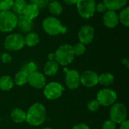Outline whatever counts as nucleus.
I'll return each mask as SVG.
<instances>
[{"label":"nucleus","instance_id":"28","mask_svg":"<svg viewBox=\"0 0 129 129\" xmlns=\"http://www.w3.org/2000/svg\"><path fill=\"white\" fill-rule=\"evenodd\" d=\"M22 70H23L25 73H26L28 75H29V74L37 71V65L35 62H33V61L28 62L27 63H26L24 65Z\"/></svg>","mask_w":129,"mask_h":129},{"label":"nucleus","instance_id":"25","mask_svg":"<svg viewBox=\"0 0 129 129\" xmlns=\"http://www.w3.org/2000/svg\"><path fill=\"white\" fill-rule=\"evenodd\" d=\"M27 81H28V74L22 70L16 73L14 79V82L18 86H23L26 85L27 83Z\"/></svg>","mask_w":129,"mask_h":129},{"label":"nucleus","instance_id":"18","mask_svg":"<svg viewBox=\"0 0 129 129\" xmlns=\"http://www.w3.org/2000/svg\"><path fill=\"white\" fill-rule=\"evenodd\" d=\"M26 113L20 108L14 109L11 113V118L15 123H22L26 121Z\"/></svg>","mask_w":129,"mask_h":129},{"label":"nucleus","instance_id":"24","mask_svg":"<svg viewBox=\"0 0 129 129\" xmlns=\"http://www.w3.org/2000/svg\"><path fill=\"white\" fill-rule=\"evenodd\" d=\"M114 82V76L110 73H104L98 76V83L104 86H109Z\"/></svg>","mask_w":129,"mask_h":129},{"label":"nucleus","instance_id":"17","mask_svg":"<svg viewBox=\"0 0 129 129\" xmlns=\"http://www.w3.org/2000/svg\"><path fill=\"white\" fill-rule=\"evenodd\" d=\"M59 70V64L56 60H48L44 67V73L48 76L56 75Z\"/></svg>","mask_w":129,"mask_h":129},{"label":"nucleus","instance_id":"34","mask_svg":"<svg viewBox=\"0 0 129 129\" xmlns=\"http://www.w3.org/2000/svg\"><path fill=\"white\" fill-rule=\"evenodd\" d=\"M96 11L100 12V13H104L105 11H107V8L106 7V5H104V2H100L98 5L96 4V8H95Z\"/></svg>","mask_w":129,"mask_h":129},{"label":"nucleus","instance_id":"35","mask_svg":"<svg viewBox=\"0 0 129 129\" xmlns=\"http://www.w3.org/2000/svg\"><path fill=\"white\" fill-rule=\"evenodd\" d=\"M72 129H89V127L85 123H79L75 125Z\"/></svg>","mask_w":129,"mask_h":129},{"label":"nucleus","instance_id":"7","mask_svg":"<svg viewBox=\"0 0 129 129\" xmlns=\"http://www.w3.org/2000/svg\"><path fill=\"white\" fill-rule=\"evenodd\" d=\"M24 45V38L20 33L8 35L4 41V46L5 49L11 51H19L22 49Z\"/></svg>","mask_w":129,"mask_h":129},{"label":"nucleus","instance_id":"21","mask_svg":"<svg viewBox=\"0 0 129 129\" xmlns=\"http://www.w3.org/2000/svg\"><path fill=\"white\" fill-rule=\"evenodd\" d=\"M14 80L9 76L0 77V89L2 91H10L14 87Z\"/></svg>","mask_w":129,"mask_h":129},{"label":"nucleus","instance_id":"9","mask_svg":"<svg viewBox=\"0 0 129 129\" xmlns=\"http://www.w3.org/2000/svg\"><path fill=\"white\" fill-rule=\"evenodd\" d=\"M64 88L61 84L56 82H51L45 85L43 94L48 100H56L59 98L63 91Z\"/></svg>","mask_w":129,"mask_h":129},{"label":"nucleus","instance_id":"36","mask_svg":"<svg viewBox=\"0 0 129 129\" xmlns=\"http://www.w3.org/2000/svg\"><path fill=\"white\" fill-rule=\"evenodd\" d=\"M119 129H129V121L128 119H125L120 123Z\"/></svg>","mask_w":129,"mask_h":129},{"label":"nucleus","instance_id":"40","mask_svg":"<svg viewBox=\"0 0 129 129\" xmlns=\"http://www.w3.org/2000/svg\"><path fill=\"white\" fill-rule=\"evenodd\" d=\"M42 129H53L52 128H50V127H45V128H43Z\"/></svg>","mask_w":129,"mask_h":129},{"label":"nucleus","instance_id":"3","mask_svg":"<svg viewBox=\"0 0 129 129\" xmlns=\"http://www.w3.org/2000/svg\"><path fill=\"white\" fill-rule=\"evenodd\" d=\"M55 60L59 65L67 66L71 63L75 57L73 48L70 45L64 44L60 45L55 51Z\"/></svg>","mask_w":129,"mask_h":129},{"label":"nucleus","instance_id":"39","mask_svg":"<svg viewBox=\"0 0 129 129\" xmlns=\"http://www.w3.org/2000/svg\"><path fill=\"white\" fill-rule=\"evenodd\" d=\"M122 63L125 64L128 67V59H122Z\"/></svg>","mask_w":129,"mask_h":129},{"label":"nucleus","instance_id":"19","mask_svg":"<svg viewBox=\"0 0 129 129\" xmlns=\"http://www.w3.org/2000/svg\"><path fill=\"white\" fill-rule=\"evenodd\" d=\"M24 38V45L28 47H34L40 42L39 35L35 32H29Z\"/></svg>","mask_w":129,"mask_h":129},{"label":"nucleus","instance_id":"8","mask_svg":"<svg viewBox=\"0 0 129 129\" xmlns=\"http://www.w3.org/2000/svg\"><path fill=\"white\" fill-rule=\"evenodd\" d=\"M128 112L126 107L122 103H115L110 110V117L116 124H120L127 119Z\"/></svg>","mask_w":129,"mask_h":129},{"label":"nucleus","instance_id":"32","mask_svg":"<svg viewBox=\"0 0 129 129\" xmlns=\"http://www.w3.org/2000/svg\"><path fill=\"white\" fill-rule=\"evenodd\" d=\"M103 129H116V123H115L111 119L106 120L102 125Z\"/></svg>","mask_w":129,"mask_h":129},{"label":"nucleus","instance_id":"29","mask_svg":"<svg viewBox=\"0 0 129 129\" xmlns=\"http://www.w3.org/2000/svg\"><path fill=\"white\" fill-rule=\"evenodd\" d=\"M13 3L14 0H0V11H10Z\"/></svg>","mask_w":129,"mask_h":129},{"label":"nucleus","instance_id":"6","mask_svg":"<svg viewBox=\"0 0 129 129\" xmlns=\"http://www.w3.org/2000/svg\"><path fill=\"white\" fill-rule=\"evenodd\" d=\"M96 100L100 106H112L117 100V93L111 88H103L98 92Z\"/></svg>","mask_w":129,"mask_h":129},{"label":"nucleus","instance_id":"30","mask_svg":"<svg viewBox=\"0 0 129 129\" xmlns=\"http://www.w3.org/2000/svg\"><path fill=\"white\" fill-rule=\"evenodd\" d=\"M87 107H88V110L90 111V112H96L99 107H100V104L98 103V101L95 99V100H91L88 104H87Z\"/></svg>","mask_w":129,"mask_h":129},{"label":"nucleus","instance_id":"38","mask_svg":"<svg viewBox=\"0 0 129 129\" xmlns=\"http://www.w3.org/2000/svg\"><path fill=\"white\" fill-rule=\"evenodd\" d=\"M48 60H55V54L54 53H50L48 55Z\"/></svg>","mask_w":129,"mask_h":129},{"label":"nucleus","instance_id":"23","mask_svg":"<svg viewBox=\"0 0 129 129\" xmlns=\"http://www.w3.org/2000/svg\"><path fill=\"white\" fill-rule=\"evenodd\" d=\"M49 12L54 16H58L63 12V7L61 4L57 1H51L48 5Z\"/></svg>","mask_w":129,"mask_h":129},{"label":"nucleus","instance_id":"13","mask_svg":"<svg viewBox=\"0 0 129 129\" xmlns=\"http://www.w3.org/2000/svg\"><path fill=\"white\" fill-rule=\"evenodd\" d=\"M27 83H29L33 88L40 89L44 88L46 85V78L44 74L36 71L28 75Z\"/></svg>","mask_w":129,"mask_h":129},{"label":"nucleus","instance_id":"10","mask_svg":"<svg viewBox=\"0 0 129 129\" xmlns=\"http://www.w3.org/2000/svg\"><path fill=\"white\" fill-rule=\"evenodd\" d=\"M66 72L65 83L70 89H76L80 85V74L76 70L64 69Z\"/></svg>","mask_w":129,"mask_h":129},{"label":"nucleus","instance_id":"4","mask_svg":"<svg viewBox=\"0 0 129 129\" xmlns=\"http://www.w3.org/2000/svg\"><path fill=\"white\" fill-rule=\"evenodd\" d=\"M17 15L11 11H0V32L9 33L17 26Z\"/></svg>","mask_w":129,"mask_h":129},{"label":"nucleus","instance_id":"26","mask_svg":"<svg viewBox=\"0 0 129 129\" xmlns=\"http://www.w3.org/2000/svg\"><path fill=\"white\" fill-rule=\"evenodd\" d=\"M119 15V20L125 26H129V8L128 7L123 8Z\"/></svg>","mask_w":129,"mask_h":129},{"label":"nucleus","instance_id":"37","mask_svg":"<svg viewBox=\"0 0 129 129\" xmlns=\"http://www.w3.org/2000/svg\"><path fill=\"white\" fill-rule=\"evenodd\" d=\"M78 0H63L64 3L68 5H76Z\"/></svg>","mask_w":129,"mask_h":129},{"label":"nucleus","instance_id":"14","mask_svg":"<svg viewBox=\"0 0 129 129\" xmlns=\"http://www.w3.org/2000/svg\"><path fill=\"white\" fill-rule=\"evenodd\" d=\"M119 15L115 11L107 10L103 16V23L105 26L110 29L115 28L119 24Z\"/></svg>","mask_w":129,"mask_h":129},{"label":"nucleus","instance_id":"22","mask_svg":"<svg viewBox=\"0 0 129 129\" xmlns=\"http://www.w3.org/2000/svg\"><path fill=\"white\" fill-rule=\"evenodd\" d=\"M27 5L26 0H14L12 9L15 14L22 15Z\"/></svg>","mask_w":129,"mask_h":129},{"label":"nucleus","instance_id":"33","mask_svg":"<svg viewBox=\"0 0 129 129\" xmlns=\"http://www.w3.org/2000/svg\"><path fill=\"white\" fill-rule=\"evenodd\" d=\"M12 60V57L10 54L8 53H3L1 55V60L4 63H10Z\"/></svg>","mask_w":129,"mask_h":129},{"label":"nucleus","instance_id":"5","mask_svg":"<svg viewBox=\"0 0 129 129\" xmlns=\"http://www.w3.org/2000/svg\"><path fill=\"white\" fill-rule=\"evenodd\" d=\"M76 8L79 14L85 19L92 17L96 11V2L94 0H78Z\"/></svg>","mask_w":129,"mask_h":129},{"label":"nucleus","instance_id":"27","mask_svg":"<svg viewBox=\"0 0 129 129\" xmlns=\"http://www.w3.org/2000/svg\"><path fill=\"white\" fill-rule=\"evenodd\" d=\"M73 48V54L75 56H80V55H82L85 51H86V47H85V45L81 43V42H79L77 44H76L74 46H72Z\"/></svg>","mask_w":129,"mask_h":129},{"label":"nucleus","instance_id":"31","mask_svg":"<svg viewBox=\"0 0 129 129\" xmlns=\"http://www.w3.org/2000/svg\"><path fill=\"white\" fill-rule=\"evenodd\" d=\"M30 1L31 3L35 4L39 9L47 7L49 3V0H30Z\"/></svg>","mask_w":129,"mask_h":129},{"label":"nucleus","instance_id":"20","mask_svg":"<svg viewBox=\"0 0 129 129\" xmlns=\"http://www.w3.org/2000/svg\"><path fill=\"white\" fill-rule=\"evenodd\" d=\"M39 14V8L33 3H30V4H27L23 15L26 16V17L33 20L36 17H37V16Z\"/></svg>","mask_w":129,"mask_h":129},{"label":"nucleus","instance_id":"2","mask_svg":"<svg viewBox=\"0 0 129 129\" xmlns=\"http://www.w3.org/2000/svg\"><path fill=\"white\" fill-rule=\"evenodd\" d=\"M43 30L50 36H57L65 34L67 32V27L63 26L60 20L54 16H49L42 21Z\"/></svg>","mask_w":129,"mask_h":129},{"label":"nucleus","instance_id":"41","mask_svg":"<svg viewBox=\"0 0 129 129\" xmlns=\"http://www.w3.org/2000/svg\"><path fill=\"white\" fill-rule=\"evenodd\" d=\"M49 1H51H51H57V0H49Z\"/></svg>","mask_w":129,"mask_h":129},{"label":"nucleus","instance_id":"1","mask_svg":"<svg viewBox=\"0 0 129 129\" xmlns=\"http://www.w3.org/2000/svg\"><path fill=\"white\" fill-rule=\"evenodd\" d=\"M46 119V110L41 103H35L29 107L26 112V122L32 126L42 125Z\"/></svg>","mask_w":129,"mask_h":129},{"label":"nucleus","instance_id":"11","mask_svg":"<svg viewBox=\"0 0 129 129\" xmlns=\"http://www.w3.org/2000/svg\"><path fill=\"white\" fill-rule=\"evenodd\" d=\"M80 84L87 88L94 87L98 84V74L90 70L84 71L80 75Z\"/></svg>","mask_w":129,"mask_h":129},{"label":"nucleus","instance_id":"15","mask_svg":"<svg viewBox=\"0 0 129 129\" xmlns=\"http://www.w3.org/2000/svg\"><path fill=\"white\" fill-rule=\"evenodd\" d=\"M17 26L24 33H29L33 27V20L26 17L24 15H19L17 17Z\"/></svg>","mask_w":129,"mask_h":129},{"label":"nucleus","instance_id":"16","mask_svg":"<svg viewBox=\"0 0 129 129\" xmlns=\"http://www.w3.org/2000/svg\"><path fill=\"white\" fill-rule=\"evenodd\" d=\"M128 0H104V3L106 5L107 10L118 11L125 7Z\"/></svg>","mask_w":129,"mask_h":129},{"label":"nucleus","instance_id":"12","mask_svg":"<svg viewBox=\"0 0 129 129\" xmlns=\"http://www.w3.org/2000/svg\"><path fill=\"white\" fill-rule=\"evenodd\" d=\"M94 36V29L91 25L82 26L78 33L79 41V42L84 45L90 44L93 41Z\"/></svg>","mask_w":129,"mask_h":129}]
</instances>
